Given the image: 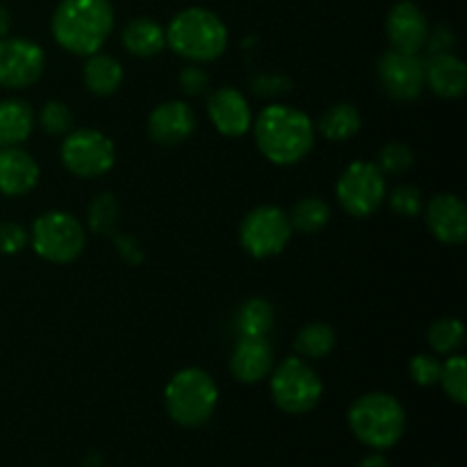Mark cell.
Wrapping results in <instances>:
<instances>
[{
  "label": "cell",
  "instance_id": "7c38bea8",
  "mask_svg": "<svg viewBox=\"0 0 467 467\" xmlns=\"http://www.w3.org/2000/svg\"><path fill=\"white\" fill-rule=\"evenodd\" d=\"M379 80L383 91L395 100H415L424 85V62L418 55L401 53V50H386L379 59Z\"/></svg>",
  "mask_w": 467,
  "mask_h": 467
},
{
  "label": "cell",
  "instance_id": "8992f818",
  "mask_svg": "<svg viewBox=\"0 0 467 467\" xmlns=\"http://www.w3.org/2000/svg\"><path fill=\"white\" fill-rule=\"evenodd\" d=\"M30 242L39 258L53 265H67L80 258L87 244V233L73 214L50 210L35 219Z\"/></svg>",
  "mask_w": 467,
  "mask_h": 467
},
{
  "label": "cell",
  "instance_id": "6da1fadb",
  "mask_svg": "<svg viewBox=\"0 0 467 467\" xmlns=\"http://www.w3.org/2000/svg\"><path fill=\"white\" fill-rule=\"evenodd\" d=\"M255 144L269 162L290 167L308 158L315 144V123L290 105H269L254 123Z\"/></svg>",
  "mask_w": 467,
  "mask_h": 467
},
{
  "label": "cell",
  "instance_id": "e575fe53",
  "mask_svg": "<svg viewBox=\"0 0 467 467\" xmlns=\"http://www.w3.org/2000/svg\"><path fill=\"white\" fill-rule=\"evenodd\" d=\"M178 82H181L182 91H185L187 96L205 94V91H208V87H210L208 73H205L203 68H199V67H187L185 71L178 76Z\"/></svg>",
  "mask_w": 467,
  "mask_h": 467
},
{
  "label": "cell",
  "instance_id": "9a60e30c",
  "mask_svg": "<svg viewBox=\"0 0 467 467\" xmlns=\"http://www.w3.org/2000/svg\"><path fill=\"white\" fill-rule=\"evenodd\" d=\"M208 117L226 137H242L254 126L249 100L235 87H219L208 99Z\"/></svg>",
  "mask_w": 467,
  "mask_h": 467
},
{
  "label": "cell",
  "instance_id": "83f0119b",
  "mask_svg": "<svg viewBox=\"0 0 467 467\" xmlns=\"http://www.w3.org/2000/svg\"><path fill=\"white\" fill-rule=\"evenodd\" d=\"M87 222H89L91 233H99V235H114L119 222V203L117 199H114V194L103 192V194L96 196L89 203Z\"/></svg>",
  "mask_w": 467,
  "mask_h": 467
},
{
  "label": "cell",
  "instance_id": "cb8c5ba5",
  "mask_svg": "<svg viewBox=\"0 0 467 467\" xmlns=\"http://www.w3.org/2000/svg\"><path fill=\"white\" fill-rule=\"evenodd\" d=\"M274 322H276V315H274L272 304L263 296L246 299L235 315V328L240 337H267Z\"/></svg>",
  "mask_w": 467,
  "mask_h": 467
},
{
  "label": "cell",
  "instance_id": "30bf717a",
  "mask_svg": "<svg viewBox=\"0 0 467 467\" xmlns=\"http://www.w3.org/2000/svg\"><path fill=\"white\" fill-rule=\"evenodd\" d=\"M59 158L73 176L99 178L114 167L117 149H114V141L100 130L82 128L67 135L59 149Z\"/></svg>",
  "mask_w": 467,
  "mask_h": 467
},
{
  "label": "cell",
  "instance_id": "8d00e7d4",
  "mask_svg": "<svg viewBox=\"0 0 467 467\" xmlns=\"http://www.w3.org/2000/svg\"><path fill=\"white\" fill-rule=\"evenodd\" d=\"M456 44L454 35H451V30H447V27H438L436 32H429V50L433 53H451V46Z\"/></svg>",
  "mask_w": 467,
  "mask_h": 467
},
{
  "label": "cell",
  "instance_id": "44dd1931",
  "mask_svg": "<svg viewBox=\"0 0 467 467\" xmlns=\"http://www.w3.org/2000/svg\"><path fill=\"white\" fill-rule=\"evenodd\" d=\"M35 128V112L27 103L9 99L0 103V149L18 146L30 137Z\"/></svg>",
  "mask_w": 467,
  "mask_h": 467
},
{
  "label": "cell",
  "instance_id": "d4e9b609",
  "mask_svg": "<svg viewBox=\"0 0 467 467\" xmlns=\"http://www.w3.org/2000/svg\"><path fill=\"white\" fill-rule=\"evenodd\" d=\"M336 347V331L324 322H313L299 331L295 340V351L304 358H324Z\"/></svg>",
  "mask_w": 467,
  "mask_h": 467
},
{
  "label": "cell",
  "instance_id": "f546056e",
  "mask_svg": "<svg viewBox=\"0 0 467 467\" xmlns=\"http://www.w3.org/2000/svg\"><path fill=\"white\" fill-rule=\"evenodd\" d=\"M413 162H415V155L409 146L401 144V141H390V144L383 146L381 153H379V162L374 164L381 169V173L400 176V173L409 171V169L413 167Z\"/></svg>",
  "mask_w": 467,
  "mask_h": 467
},
{
  "label": "cell",
  "instance_id": "7a4b0ae2",
  "mask_svg": "<svg viewBox=\"0 0 467 467\" xmlns=\"http://www.w3.org/2000/svg\"><path fill=\"white\" fill-rule=\"evenodd\" d=\"M55 41L73 55H94L114 30L109 0H62L50 21Z\"/></svg>",
  "mask_w": 467,
  "mask_h": 467
},
{
  "label": "cell",
  "instance_id": "9c48e42d",
  "mask_svg": "<svg viewBox=\"0 0 467 467\" xmlns=\"http://www.w3.org/2000/svg\"><path fill=\"white\" fill-rule=\"evenodd\" d=\"M386 178L374 162H351L340 173L336 196L351 217H369L386 201Z\"/></svg>",
  "mask_w": 467,
  "mask_h": 467
},
{
  "label": "cell",
  "instance_id": "52a82bcc",
  "mask_svg": "<svg viewBox=\"0 0 467 467\" xmlns=\"http://www.w3.org/2000/svg\"><path fill=\"white\" fill-rule=\"evenodd\" d=\"M272 390L274 404L290 415L310 413L319 404L324 392V383L319 374L306 363L304 358H285L272 374Z\"/></svg>",
  "mask_w": 467,
  "mask_h": 467
},
{
  "label": "cell",
  "instance_id": "603a6c76",
  "mask_svg": "<svg viewBox=\"0 0 467 467\" xmlns=\"http://www.w3.org/2000/svg\"><path fill=\"white\" fill-rule=\"evenodd\" d=\"M360 126H363V119H360L358 108L351 103H336L322 114L317 130L328 141H349L351 137L358 135Z\"/></svg>",
  "mask_w": 467,
  "mask_h": 467
},
{
  "label": "cell",
  "instance_id": "ba28073f",
  "mask_svg": "<svg viewBox=\"0 0 467 467\" xmlns=\"http://www.w3.org/2000/svg\"><path fill=\"white\" fill-rule=\"evenodd\" d=\"M292 237L290 214L283 213L278 205H258L251 210L240 226V242L244 251L254 258H274L285 251Z\"/></svg>",
  "mask_w": 467,
  "mask_h": 467
},
{
  "label": "cell",
  "instance_id": "f1b7e54d",
  "mask_svg": "<svg viewBox=\"0 0 467 467\" xmlns=\"http://www.w3.org/2000/svg\"><path fill=\"white\" fill-rule=\"evenodd\" d=\"M442 390L447 392L451 401L459 406L467 404V360L463 356H451L450 360L442 363L441 381Z\"/></svg>",
  "mask_w": 467,
  "mask_h": 467
},
{
  "label": "cell",
  "instance_id": "d6a6232c",
  "mask_svg": "<svg viewBox=\"0 0 467 467\" xmlns=\"http://www.w3.org/2000/svg\"><path fill=\"white\" fill-rule=\"evenodd\" d=\"M410 379H413L418 386L429 388L436 386L441 381V372H442V363L431 354H418L409 365Z\"/></svg>",
  "mask_w": 467,
  "mask_h": 467
},
{
  "label": "cell",
  "instance_id": "8fae6325",
  "mask_svg": "<svg viewBox=\"0 0 467 467\" xmlns=\"http://www.w3.org/2000/svg\"><path fill=\"white\" fill-rule=\"evenodd\" d=\"M46 68V53L39 44L23 36L0 39V87L26 89L35 85Z\"/></svg>",
  "mask_w": 467,
  "mask_h": 467
},
{
  "label": "cell",
  "instance_id": "5b68a950",
  "mask_svg": "<svg viewBox=\"0 0 467 467\" xmlns=\"http://www.w3.org/2000/svg\"><path fill=\"white\" fill-rule=\"evenodd\" d=\"M217 401V383L201 368L181 369L164 388V406L169 418L187 429L203 427L214 415Z\"/></svg>",
  "mask_w": 467,
  "mask_h": 467
},
{
  "label": "cell",
  "instance_id": "f35d334b",
  "mask_svg": "<svg viewBox=\"0 0 467 467\" xmlns=\"http://www.w3.org/2000/svg\"><path fill=\"white\" fill-rule=\"evenodd\" d=\"M9 27H12V16H9L7 7L0 5V39L9 35Z\"/></svg>",
  "mask_w": 467,
  "mask_h": 467
},
{
  "label": "cell",
  "instance_id": "e0dca14e",
  "mask_svg": "<svg viewBox=\"0 0 467 467\" xmlns=\"http://www.w3.org/2000/svg\"><path fill=\"white\" fill-rule=\"evenodd\" d=\"M274 349L267 337H240L231 354V372L240 383H258L272 372Z\"/></svg>",
  "mask_w": 467,
  "mask_h": 467
},
{
  "label": "cell",
  "instance_id": "d6986e66",
  "mask_svg": "<svg viewBox=\"0 0 467 467\" xmlns=\"http://www.w3.org/2000/svg\"><path fill=\"white\" fill-rule=\"evenodd\" d=\"M424 85L441 99H459L467 89V68L454 53H433L424 62Z\"/></svg>",
  "mask_w": 467,
  "mask_h": 467
},
{
  "label": "cell",
  "instance_id": "4fadbf2b",
  "mask_svg": "<svg viewBox=\"0 0 467 467\" xmlns=\"http://www.w3.org/2000/svg\"><path fill=\"white\" fill-rule=\"evenodd\" d=\"M429 32L431 27H429L427 14L413 0H401V3L392 5V9L388 12L386 35L395 50L418 55L427 46Z\"/></svg>",
  "mask_w": 467,
  "mask_h": 467
},
{
  "label": "cell",
  "instance_id": "1f68e13d",
  "mask_svg": "<svg viewBox=\"0 0 467 467\" xmlns=\"http://www.w3.org/2000/svg\"><path fill=\"white\" fill-rule=\"evenodd\" d=\"M388 203H390V208L395 210L397 214H401V217H418L424 210L422 192L413 185L395 187V190L390 192V196H388Z\"/></svg>",
  "mask_w": 467,
  "mask_h": 467
},
{
  "label": "cell",
  "instance_id": "ffe728a7",
  "mask_svg": "<svg viewBox=\"0 0 467 467\" xmlns=\"http://www.w3.org/2000/svg\"><path fill=\"white\" fill-rule=\"evenodd\" d=\"M123 48L137 57H153V55L162 53L167 46V35H164L162 26L155 23L153 18H132L126 23L121 32Z\"/></svg>",
  "mask_w": 467,
  "mask_h": 467
},
{
  "label": "cell",
  "instance_id": "74e56055",
  "mask_svg": "<svg viewBox=\"0 0 467 467\" xmlns=\"http://www.w3.org/2000/svg\"><path fill=\"white\" fill-rule=\"evenodd\" d=\"M358 467H390V463H388L386 456L369 454V456H365L363 461H360Z\"/></svg>",
  "mask_w": 467,
  "mask_h": 467
},
{
  "label": "cell",
  "instance_id": "3957f363",
  "mask_svg": "<svg viewBox=\"0 0 467 467\" xmlns=\"http://www.w3.org/2000/svg\"><path fill=\"white\" fill-rule=\"evenodd\" d=\"M167 46L190 62H214L228 46V27L222 18L205 7H187L171 18Z\"/></svg>",
  "mask_w": 467,
  "mask_h": 467
},
{
  "label": "cell",
  "instance_id": "484cf974",
  "mask_svg": "<svg viewBox=\"0 0 467 467\" xmlns=\"http://www.w3.org/2000/svg\"><path fill=\"white\" fill-rule=\"evenodd\" d=\"M328 222H331V208L327 201L317 199V196L301 199L290 214L292 231L306 233V235L319 233Z\"/></svg>",
  "mask_w": 467,
  "mask_h": 467
},
{
  "label": "cell",
  "instance_id": "ac0fdd59",
  "mask_svg": "<svg viewBox=\"0 0 467 467\" xmlns=\"http://www.w3.org/2000/svg\"><path fill=\"white\" fill-rule=\"evenodd\" d=\"M39 164L16 146L0 149V192L5 196H23L39 182Z\"/></svg>",
  "mask_w": 467,
  "mask_h": 467
},
{
  "label": "cell",
  "instance_id": "4316f807",
  "mask_svg": "<svg viewBox=\"0 0 467 467\" xmlns=\"http://www.w3.org/2000/svg\"><path fill=\"white\" fill-rule=\"evenodd\" d=\"M465 328L461 324V319L456 317H442L438 322L431 324L427 333L429 347H431L436 354H451V351L459 349L463 345Z\"/></svg>",
  "mask_w": 467,
  "mask_h": 467
},
{
  "label": "cell",
  "instance_id": "d590c367",
  "mask_svg": "<svg viewBox=\"0 0 467 467\" xmlns=\"http://www.w3.org/2000/svg\"><path fill=\"white\" fill-rule=\"evenodd\" d=\"M114 244H117L119 249V255H121L126 263L130 265H137L144 260V251H141L140 242L135 240V237H128V235H119V233H114Z\"/></svg>",
  "mask_w": 467,
  "mask_h": 467
},
{
  "label": "cell",
  "instance_id": "4dcf8cb0",
  "mask_svg": "<svg viewBox=\"0 0 467 467\" xmlns=\"http://www.w3.org/2000/svg\"><path fill=\"white\" fill-rule=\"evenodd\" d=\"M73 114L62 100H48L39 112V126L46 135H64L71 130Z\"/></svg>",
  "mask_w": 467,
  "mask_h": 467
},
{
  "label": "cell",
  "instance_id": "277c9868",
  "mask_svg": "<svg viewBox=\"0 0 467 467\" xmlns=\"http://www.w3.org/2000/svg\"><path fill=\"white\" fill-rule=\"evenodd\" d=\"M349 429L363 445L390 450L406 431V410L388 392H368L351 404Z\"/></svg>",
  "mask_w": 467,
  "mask_h": 467
},
{
  "label": "cell",
  "instance_id": "5bb4252c",
  "mask_svg": "<svg viewBox=\"0 0 467 467\" xmlns=\"http://www.w3.org/2000/svg\"><path fill=\"white\" fill-rule=\"evenodd\" d=\"M429 231L442 244H463L467 240V205L456 194H438L424 208Z\"/></svg>",
  "mask_w": 467,
  "mask_h": 467
},
{
  "label": "cell",
  "instance_id": "836d02e7",
  "mask_svg": "<svg viewBox=\"0 0 467 467\" xmlns=\"http://www.w3.org/2000/svg\"><path fill=\"white\" fill-rule=\"evenodd\" d=\"M27 231L16 222H0V254L14 255L26 249Z\"/></svg>",
  "mask_w": 467,
  "mask_h": 467
},
{
  "label": "cell",
  "instance_id": "7402d4cb",
  "mask_svg": "<svg viewBox=\"0 0 467 467\" xmlns=\"http://www.w3.org/2000/svg\"><path fill=\"white\" fill-rule=\"evenodd\" d=\"M123 67L117 57L105 53L89 55L85 64V85L91 94L109 96L121 87Z\"/></svg>",
  "mask_w": 467,
  "mask_h": 467
},
{
  "label": "cell",
  "instance_id": "2e32d148",
  "mask_svg": "<svg viewBox=\"0 0 467 467\" xmlns=\"http://www.w3.org/2000/svg\"><path fill=\"white\" fill-rule=\"evenodd\" d=\"M196 130V114L182 100H167L149 117L150 140L162 146H176L190 140Z\"/></svg>",
  "mask_w": 467,
  "mask_h": 467
}]
</instances>
